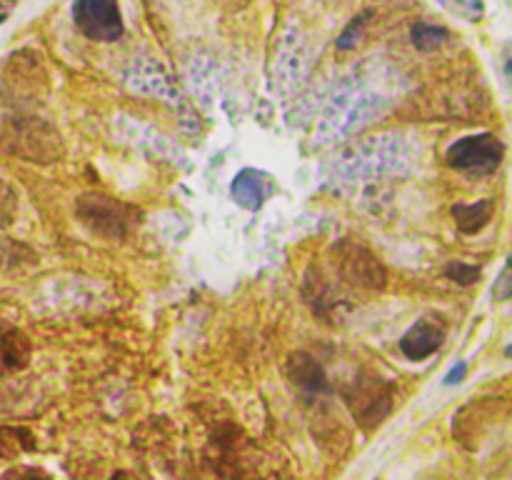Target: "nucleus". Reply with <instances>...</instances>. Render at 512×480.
I'll return each mask as SVG.
<instances>
[{
  "label": "nucleus",
  "mask_w": 512,
  "mask_h": 480,
  "mask_svg": "<svg viewBox=\"0 0 512 480\" xmlns=\"http://www.w3.org/2000/svg\"><path fill=\"white\" fill-rule=\"evenodd\" d=\"M15 3H18V0H0V23H3V20L8 18L10 8H13Z\"/></svg>",
  "instance_id": "412c9836"
},
{
  "label": "nucleus",
  "mask_w": 512,
  "mask_h": 480,
  "mask_svg": "<svg viewBox=\"0 0 512 480\" xmlns=\"http://www.w3.org/2000/svg\"><path fill=\"white\" fill-rule=\"evenodd\" d=\"M30 355H33V348H30L28 335L0 318V375L23 370L30 363Z\"/></svg>",
  "instance_id": "9d476101"
},
{
  "label": "nucleus",
  "mask_w": 512,
  "mask_h": 480,
  "mask_svg": "<svg viewBox=\"0 0 512 480\" xmlns=\"http://www.w3.org/2000/svg\"><path fill=\"white\" fill-rule=\"evenodd\" d=\"M20 430H13V428H0V458L3 455H15L18 453L20 443L15 440V435H18Z\"/></svg>",
  "instance_id": "a211bd4d"
},
{
  "label": "nucleus",
  "mask_w": 512,
  "mask_h": 480,
  "mask_svg": "<svg viewBox=\"0 0 512 480\" xmlns=\"http://www.w3.org/2000/svg\"><path fill=\"white\" fill-rule=\"evenodd\" d=\"M495 215V200L483 198L478 203H458L453 205V218L460 233L475 235L483 228H488Z\"/></svg>",
  "instance_id": "9b49d317"
},
{
  "label": "nucleus",
  "mask_w": 512,
  "mask_h": 480,
  "mask_svg": "<svg viewBox=\"0 0 512 480\" xmlns=\"http://www.w3.org/2000/svg\"><path fill=\"white\" fill-rule=\"evenodd\" d=\"M75 215L90 233L105 240L128 238L135 225L140 223V213L133 205H125L100 193L80 195L75 203Z\"/></svg>",
  "instance_id": "f03ea898"
},
{
  "label": "nucleus",
  "mask_w": 512,
  "mask_h": 480,
  "mask_svg": "<svg viewBox=\"0 0 512 480\" xmlns=\"http://www.w3.org/2000/svg\"><path fill=\"white\" fill-rule=\"evenodd\" d=\"M330 265L343 288L383 290L388 285V270L380 263L378 255L355 240H338L330 248Z\"/></svg>",
  "instance_id": "7ed1b4c3"
},
{
  "label": "nucleus",
  "mask_w": 512,
  "mask_h": 480,
  "mask_svg": "<svg viewBox=\"0 0 512 480\" xmlns=\"http://www.w3.org/2000/svg\"><path fill=\"white\" fill-rule=\"evenodd\" d=\"M343 400L350 408V415L363 430H375L395 408L393 385L373 370H360L343 388Z\"/></svg>",
  "instance_id": "f257e3e1"
},
{
  "label": "nucleus",
  "mask_w": 512,
  "mask_h": 480,
  "mask_svg": "<svg viewBox=\"0 0 512 480\" xmlns=\"http://www.w3.org/2000/svg\"><path fill=\"white\" fill-rule=\"evenodd\" d=\"M368 18H370V13H363V15H358L353 23H348V28H345L338 38L340 50H348V48H353V45L360 43V38H363V33H365V25H368Z\"/></svg>",
  "instance_id": "2eb2a0df"
},
{
  "label": "nucleus",
  "mask_w": 512,
  "mask_h": 480,
  "mask_svg": "<svg viewBox=\"0 0 512 480\" xmlns=\"http://www.w3.org/2000/svg\"><path fill=\"white\" fill-rule=\"evenodd\" d=\"M275 193V178L265 170L243 168L230 183V198L245 210H260Z\"/></svg>",
  "instance_id": "1a4fd4ad"
},
{
  "label": "nucleus",
  "mask_w": 512,
  "mask_h": 480,
  "mask_svg": "<svg viewBox=\"0 0 512 480\" xmlns=\"http://www.w3.org/2000/svg\"><path fill=\"white\" fill-rule=\"evenodd\" d=\"M505 158V143L493 133H475L455 140L445 153L453 170L470 175H490L500 168Z\"/></svg>",
  "instance_id": "20e7f679"
},
{
  "label": "nucleus",
  "mask_w": 512,
  "mask_h": 480,
  "mask_svg": "<svg viewBox=\"0 0 512 480\" xmlns=\"http://www.w3.org/2000/svg\"><path fill=\"white\" fill-rule=\"evenodd\" d=\"M285 373H288V380L298 388V393L305 400H318L323 395H330V390H333L328 373L320 365V360L315 355L305 353V350H295L290 355L288 365H285Z\"/></svg>",
  "instance_id": "0eeeda50"
},
{
  "label": "nucleus",
  "mask_w": 512,
  "mask_h": 480,
  "mask_svg": "<svg viewBox=\"0 0 512 480\" xmlns=\"http://www.w3.org/2000/svg\"><path fill=\"white\" fill-rule=\"evenodd\" d=\"M115 480H140V478H135V475H128V473H120Z\"/></svg>",
  "instance_id": "4be33fe9"
},
{
  "label": "nucleus",
  "mask_w": 512,
  "mask_h": 480,
  "mask_svg": "<svg viewBox=\"0 0 512 480\" xmlns=\"http://www.w3.org/2000/svg\"><path fill=\"white\" fill-rule=\"evenodd\" d=\"M238 480H293L268 463H250Z\"/></svg>",
  "instance_id": "dca6fc26"
},
{
  "label": "nucleus",
  "mask_w": 512,
  "mask_h": 480,
  "mask_svg": "<svg viewBox=\"0 0 512 480\" xmlns=\"http://www.w3.org/2000/svg\"><path fill=\"white\" fill-rule=\"evenodd\" d=\"M508 273H510V268H508V265H505L503 273H500L498 288L493 290V295H495V298H498V300H508V295H510V280H508Z\"/></svg>",
  "instance_id": "aec40b11"
},
{
  "label": "nucleus",
  "mask_w": 512,
  "mask_h": 480,
  "mask_svg": "<svg viewBox=\"0 0 512 480\" xmlns=\"http://www.w3.org/2000/svg\"><path fill=\"white\" fill-rule=\"evenodd\" d=\"M73 20L80 33L98 43H113L123 35V15L118 0H75Z\"/></svg>",
  "instance_id": "423d86ee"
},
{
  "label": "nucleus",
  "mask_w": 512,
  "mask_h": 480,
  "mask_svg": "<svg viewBox=\"0 0 512 480\" xmlns=\"http://www.w3.org/2000/svg\"><path fill=\"white\" fill-rule=\"evenodd\" d=\"M468 375V363H455L445 375V385H458Z\"/></svg>",
  "instance_id": "6ab92c4d"
},
{
  "label": "nucleus",
  "mask_w": 512,
  "mask_h": 480,
  "mask_svg": "<svg viewBox=\"0 0 512 480\" xmlns=\"http://www.w3.org/2000/svg\"><path fill=\"white\" fill-rule=\"evenodd\" d=\"M448 38H450V33L443 28V25L425 23V20L415 23L413 30H410V40H413V45L418 50H425V53H430V50H438L440 45L448 43Z\"/></svg>",
  "instance_id": "f8f14e48"
},
{
  "label": "nucleus",
  "mask_w": 512,
  "mask_h": 480,
  "mask_svg": "<svg viewBox=\"0 0 512 480\" xmlns=\"http://www.w3.org/2000/svg\"><path fill=\"white\" fill-rule=\"evenodd\" d=\"M438 3L465 23H480L485 18L483 0H438Z\"/></svg>",
  "instance_id": "ddd939ff"
},
{
  "label": "nucleus",
  "mask_w": 512,
  "mask_h": 480,
  "mask_svg": "<svg viewBox=\"0 0 512 480\" xmlns=\"http://www.w3.org/2000/svg\"><path fill=\"white\" fill-rule=\"evenodd\" d=\"M448 338V325L440 318H420L408 333L400 338V350L408 360H425L443 348Z\"/></svg>",
  "instance_id": "6e6552de"
},
{
  "label": "nucleus",
  "mask_w": 512,
  "mask_h": 480,
  "mask_svg": "<svg viewBox=\"0 0 512 480\" xmlns=\"http://www.w3.org/2000/svg\"><path fill=\"white\" fill-rule=\"evenodd\" d=\"M508 415V400L505 398H478L468 403L453 418V433L468 448H478L485 435L495 428V423H503Z\"/></svg>",
  "instance_id": "39448f33"
},
{
  "label": "nucleus",
  "mask_w": 512,
  "mask_h": 480,
  "mask_svg": "<svg viewBox=\"0 0 512 480\" xmlns=\"http://www.w3.org/2000/svg\"><path fill=\"white\" fill-rule=\"evenodd\" d=\"M0 480H53L43 468H33V465H18L10 468L8 473L0 475Z\"/></svg>",
  "instance_id": "f3484780"
},
{
  "label": "nucleus",
  "mask_w": 512,
  "mask_h": 480,
  "mask_svg": "<svg viewBox=\"0 0 512 480\" xmlns=\"http://www.w3.org/2000/svg\"><path fill=\"white\" fill-rule=\"evenodd\" d=\"M445 275L458 285H475L483 278V268H480V265L465 263V260H453V263H448V268H445Z\"/></svg>",
  "instance_id": "4468645a"
}]
</instances>
